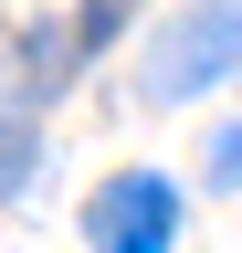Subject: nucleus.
<instances>
[{
  "label": "nucleus",
  "instance_id": "f257e3e1",
  "mask_svg": "<svg viewBox=\"0 0 242 253\" xmlns=\"http://www.w3.org/2000/svg\"><path fill=\"white\" fill-rule=\"evenodd\" d=\"M169 232H179V190L158 169H127L84 201V243L95 253H169Z\"/></svg>",
  "mask_w": 242,
  "mask_h": 253
},
{
  "label": "nucleus",
  "instance_id": "f03ea898",
  "mask_svg": "<svg viewBox=\"0 0 242 253\" xmlns=\"http://www.w3.org/2000/svg\"><path fill=\"white\" fill-rule=\"evenodd\" d=\"M221 74H242V11H200V21L158 32V53H147V95L158 106H179V95H200Z\"/></svg>",
  "mask_w": 242,
  "mask_h": 253
},
{
  "label": "nucleus",
  "instance_id": "7ed1b4c3",
  "mask_svg": "<svg viewBox=\"0 0 242 253\" xmlns=\"http://www.w3.org/2000/svg\"><path fill=\"white\" fill-rule=\"evenodd\" d=\"M21 179H32V126H21V116H0V201H11Z\"/></svg>",
  "mask_w": 242,
  "mask_h": 253
},
{
  "label": "nucleus",
  "instance_id": "20e7f679",
  "mask_svg": "<svg viewBox=\"0 0 242 253\" xmlns=\"http://www.w3.org/2000/svg\"><path fill=\"white\" fill-rule=\"evenodd\" d=\"M210 179H232V190H242V126H221V137H210Z\"/></svg>",
  "mask_w": 242,
  "mask_h": 253
}]
</instances>
